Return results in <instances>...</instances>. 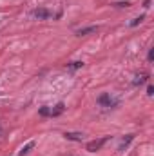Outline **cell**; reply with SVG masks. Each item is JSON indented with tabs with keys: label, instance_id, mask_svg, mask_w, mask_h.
<instances>
[{
	"label": "cell",
	"instance_id": "6da1fadb",
	"mask_svg": "<svg viewBox=\"0 0 154 156\" xmlns=\"http://www.w3.org/2000/svg\"><path fill=\"white\" fill-rule=\"evenodd\" d=\"M98 104L103 105V107H116V105H118V100L113 98L111 94H102V96L98 98Z\"/></svg>",
	"mask_w": 154,
	"mask_h": 156
},
{
	"label": "cell",
	"instance_id": "7a4b0ae2",
	"mask_svg": "<svg viewBox=\"0 0 154 156\" xmlns=\"http://www.w3.org/2000/svg\"><path fill=\"white\" fill-rule=\"evenodd\" d=\"M35 18H38V20H47V18H51V16H54L49 9H45V7H38V9H35L33 13H31Z\"/></svg>",
	"mask_w": 154,
	"mask_h": 156
},
{
	"label": "cell",
	"instance_id": "3957f363",
	"mask_svg": "<svg viewBox=\"0 0 154 156\" xmlns=\"http://www.w3.org/2000/svg\"><path fill=\"white\" fill-rule=\"evenodd\" d=\"M107 142V138H100V140H93V142H89L87 144V151L89 153H94V151H100L102 147H103V144Z\"/></svg>",
	"mask_w": 154,
	"mask_h": 156
},
{
	"label": "cell",
	"instance_id": "277c9868",
	"mask_svg": "<svg viewBox=\"0 0 154 156\" xmlns=\"http://www.w3.org/2000/svg\"><path fill=\"white\" fill-rule=\"evenodd\" d=\"M64 136H65V140H71V142H82L83 140V133H69L67 131Z\"/></svg>",
	"mask_w": 154,
	"mask_h": 156
},
{
	"label": "cell",
	"instance_id": "5b68a950",
	"mask_svg": "<svg viewBox=\"0 0 154 156\" xmlns=\"http://www.w3.org/2000/svg\"><path fill=\"white\" fill-rule=\"evenodd\" d=\"M147 78H149V75H147V73L136 75V78L132 80V83H134V85H142V83H145V82H147Z\"/></svg>",
	"mask_w": 154,
	"mask_h": 156
},
{
	"label": "cell",
	"instance_id": "8992f818",
	"mask_svg": "<svg viewBox=\"0 0 154 156\" xmlns=\"http://www.w3.org/2000/svg\"><path fill=\"white\" fill-rule=\"evenodd\" d=\"M94 31H98V26H89V27H83V29H80V31H78V35H80V37H85V35L94 33Z\"/></svg>",
	"mask_w": 154,
	"mask_h": 156
},
{
	"label": "cell",
	"instance_id": "52a82bcc",
	"mask_svg": "<svg viewBox=\"0 0 154 156\" xmlns=\"http://www.w3.org/2000/svg\"><path fill=\"white\" fill-rule=\"evenodd\" d=\"M132 138H134L132 134H127V138H123V140H121V144H120V151L127 149V147H129V144L132 142Z\"/></svg>",
	"mask_w": 154,
	"mask_h": 156
},
{
	"label": "cell",
	"instance_id": "ba28073f",
	"mask_svg": "<svg viewBox=\"0 0 154 156\" xmlns=\"http://www.w3.org/2000/svg\"><path fill=\"white\" fill-rule=\"evenodd\" d=\"M33 147H35V142L31 140V142H29L27 145H24V147L20 149V156H26L27 153H29V151H31V149H33Z\"/></svg>",
	"mask_w": 154,
	"mask_h": 156
},
{
	"label": "cell",
	"instance_id": "9c48e42d",
	"mask_svg": "<svg viewBox=\"0 0 154 156\" xmlns=\"http://www.w3.org/2000/svg\"><path fill=\"white\" fill-rule=\"evenodd\" d=\"M80 67H83V62H82V60H76V62H69V64H67V69H71V71H75V69H80Z\"/></svg>",
	"mask_w": 154,
	"mask_h": 156
},
{
	"label": "cell",
	"instance_id": "30bf717a",
	"mask_svg": "<svg viewBox=\"0 0 154 156\" xmlns=\"http://www.w3.org/2000/svg\"><path fill=\"white\" fill-rule=\"evenodd\" d=\"M38 113H40V116H51V109L49 107H42Z\"/></svg>",
	"mask_w": 154,
	"mask_h": 156
},
{
	"label": "cell",
	"instance_id": "8fae6325",
	"mask_svg": "<svg viewBox=\"0 0 154 156\" xmlns=\"http://www.w3.org/2000/svg\"><path fill=\"white\" fill-rule=\"evenodd\" d=\"M142 20H143V15H140V16H136V18H134V20H132V22H131V26H132V27H134V26H138V24H140V22H142Z\"/></svg>",
	"mask_w": 154,
	"mask_h": 156
},
{
	"label": "cell",
	"instance_id": "7c38bea8",
	"mask_svg": "<svg viewBox=\"0 0 154 156\" xmlns=\"http://www.w3.org/2000/svg\"><path fill=\"white\" fill-rule=\"evenodd\" d=\"M147 94H149V96H152V94H154V89H152V85H149V87H147Z\"/></svg>",
	"mask_w": 154,
	"mask_h": 156
},
{
	"label": "cell",
	"instance_id": "4fadbf2b",
	"mask_svg": "<svg viewBox=\"0 0 154 156\" xmlns=\"http://www.w3.org/2000/svg\"><path fill=\"white\" fill-rule=\"evenodd\" d=\"M116 5H118V7H127V5H131V4H129V2H120V4H116Z\"/></svg>",
	"mask_w": 154,
	"mask_h": 156
},
{
	"label": "cell",
	"instance_id": "5bb4252c",
	"mask_svg": "<svg viewBox=\"0 0 154 156\" xmlns=\"http://www.w3.org/2000/svg\"><path fill=\"white\" fill-rule=\"evenodd\" d=\"M152 58H154V51L151 49V51H149V60H152Z\"/></svg>",
	"mask_w": 154,
	"mask_h": 156
}]
</instances>
